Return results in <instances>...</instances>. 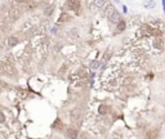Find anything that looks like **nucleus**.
<instances>
[{
  "label": "nucleus",
  "mask_w": 165,
  "mask_h": 139,
  "mask_svg": "<svg viewBox=\"0 0 165 139\" xmlns=\"http://www.w3.org/2000/svg\"><path fill=\"white\" fill-rule=\"evenodd\" d=\"M18 43H19V39L17 36H14V35H11L7 39V44H8L9 48H14L16 45H18Z\"/></svg>",
  "instance_id": "1a4fd4ad"
},
{
  "label": "nucleus",
  "mask_w": 165,
  "mask_h": 139,
  "mask_svg": "<svg viewBox=\"0 0 165 139\" xmlns=\"http://www.w3.org/2000/svg\"><path fill=\"white\" fill-rule=\"evenodd\" d=\"M142 7L144 9H154V8H156V2L155 0H143Z\"/></svg>",
  "instance_id": "9b49d317"
},
{
  "label": "nucleus",
  "mask_w": 165,
  "mask_h": 139,
  "mask_svg": "<svg viewBox=\"0 0 165 139\" xmlns=\"http://www.w3.org/2000/svg\"><path fill=\"white\" fill-rule=\"evenodd\" d=\"M110 57H111V50L107 49V50L105 52V54H103V59H105V61H108V59H110Z\"/></svg>",
  "instance_id": "6ab92c4d"
},
{
  "label": "nucleus",
  "mask_w": 165,
  "mask_h": 139,
  "mask_svg": "<svg viewBox=\"0 0 165 139\" xmlns=\"http://www.w3.org/2000/svg\"><path fill=\"white\" fill-rule=\"evenodd\" d=\"M0 49H2V45H0Z\"/></svg>",
  "instance_id": "bb28decb"
},
{
  "label": "nucleus",
  "mask_w": 165,
  "mask_h": 139,
  "mask_svg": "<svg viewBox=\"0 0 165 139\" xmlns=\"http://www.w3.org/2000/svg\"><path fill=\"white\" fill-rule=\"evenodd\" d=\"M57 31H58V27H57V26H53V27H50V32H52V33H56Z\"/></svg>",
  "instance_id": "4be33fe9"
},
{
  "label": "nucleus",
  "mask_w": 165,
  "mask_h": 139,
  "mask_svg": "<svg viewBox=\"0 0 165 139\" xmlns=\"http://www.w3.org/2000/svg\"><path fill=\"white\" fill-rule=\"evenodd\" d=\"M79 116H80L79 109H74V111L71 112V120H72V121H76V120L79 118Z\"/></svg>",
  "instance_id": "f3484780"
},
{
  "label": "nucleus",
  "mask_w": 165,
  "mask_h": 139,
  "mask_svg": "<svg viewBox=\"0 0 165 139\" xmlns=\"http://www.w3.org/2000/svg\"><path fill=\"white\" fill-rule=\"evenodd\" d=\"M11 2L16 3V4H25V3H27V2H28V0H11Z\"/></svg>",
  "instance_id": "412c9836"
},
{
  "label": "nucleus",
  "mask_w": 165,
  "mask_h": 139,
  "mask_svg": "<svg viewBox=\"0 0 165 139\" xmlns=\"http://www.w3.org/2000/svg\"><path fill=\"white\" fill-rule=\"evenodd\" d=\"M112 2H114L115 4H119V3H120V0H112Z\"/></svg>",
  "instance_id": "393cba45"
},
{
  "label": "nucleus",
  "mask_w": 165,
  "mask_h": 139,
  "mask_svg": "<svg viewBox=\"0 0 165 139\" xmlns=\"http://www.w3.org/2000/svg\"><path fill=\"white\" fill-rule=\"evenodd\" d=\"M0 68H2L3 71V74H5V75H9V76H13L14 74H16V70H14V67L9 63V62L7 61H4L0 63Z\"/></svg>",
  "instance_id": "f03ea898"
},
{
  "label": "nucleus",
  "mask_w": 165,
  "mask_h": 139,
  "mask_svg": "<svg viewBox=\"0 0 165 139\" xmlns=\"http://www.w3.org/2000/svg\"><path fill=\"white\" fill-rule=\"evenodd\" d=\"M5 113H4V112H2V111H0V124H4V122H5Z\"/></svg>",
  "instance_id": "aec40b11"
},
{
  "label": "nucleus",
  "mask_w": 165,
  "mask_h": 139,
  "mask_svg": "<svg viewBox=\"0 0 165 139\" xmlns=\"http://www.w3.org/2000/svg\"><path fill=\"white\" fill-rule=\"evenodd\" d=\"M52 128H53V129H56V128H57V129H62V128H63V125H62L61 120H60V118H57V120H56V122L52 125Z\"/></svg>",
  "instance_id": "a211bd4d"
},
{
  "label": "nucleus",
  "mask_w": 165,
  "mask_h": 139,
  "mask_svg": "<svg viewBox=\"0 0 165 139\" xmlns=\"http://www.w3.org/2000/svg\"><path fill=\"white\" fill-rule=\"evenodd\" d=\"M163 11L165 13V0H163Z\"/></svg>",
  "instance_id": "b1692460"
},
{
  "label": "nucleus",
  "mask_w": 165,
  "mask_h": 139,
  "mask_svg": "<svg viewBox=\"0 0 165 139\" xmlns=\"http://www.w3.org/2000/svg\"><path fill=\"white\" fill-rule=\"evenodd\" d=\"M102 9H103V16L107 18V17L110 16V13L115 9V7H112V4H111V3H107V2H106V4L103 5V8H102Z\"/></svg>",
  "instance_id": "9d476101"
},
{
  "label": "nucleus",
  "mask_w": 165,
  "mask_h": 139,
  "mask_svg": "<svg viewBox=\"0 0 165 139\" xmlns=\"http://www.w3.org/2000/svg\"><path fill=\"white\" fill-rule=\"evenodd\" d=\"M110 106H107V104H99L98 107V113L99 115H103V116H106L108 112H110Z\"/></svg>",
  "instance_id": "f8f14e48"
},
{
  "label": "nucleus",
  "mask_w": 165,
  "mask_h": 139,
  "mask_svg": "<svg viewBox=\"0 0 165 139\" xmlns=\"http://www.w3.org/2000/svg\"><path fill=\"white\" fill-rule=\"evenodd\" d=\"M19 17H21V11H19V8H17L16 5H12L8 9V18L11 21H17V20H19Z\"/></svg>",
  "instance_id": "7ed1b4c3"
},
{
  "label": "nucleus",
  "mask_w": 165,
  "mask_h": 139,
  "mask_svg": "<svg viewBox=\"0 0 165 139\" xmlns=\"http://www.w3.org/2000/svg\"><path fill=\"white\" fill-rule=\"evenodd\" d=\"M159 129H150L148 131H146V139H159Z\"/></svg>",
  "instance_id": "6e6552de"
},
{
  "label": "nucleus",
  "mask_w": 165,
  "mask_h": 139,
  "mask_svg": "<svg viewBox=\"0 0 165 139\" xmlns=\"http://www.w3.org/2000/svg\"><path fill=\"white\" fill-rule=\"evenodd\" d=\"M86 2H90V0H86Z\"/></svg>",
  "instance_id": "a878e982"
},
{
  "label": "nucleus",
  "mask_w": 165,
  "mask_h": 139,
  "mask_svg": "<svg viewBox=\"0 0 165 139\" xmlns=\"http://www.w3.org/2000/svg\"><path fill=\"white\" fill-rule=\"evenodd\" d=\"M99 67H101V62L99 61H97V59L90 61V63H89V68L90 70H98Z\"/></svg>",
  "instance_id": "2eb2a0df"
},
{
  "label": "nucleus",
  "mask_w": 165,
  "mask_h": 139,
  "mask_svg": "<svg viewBox=\"0 0 165 139\" xmlns=\"http://www.w3.org/2000/svg\"><path fill=\"white\" fill-rule=\"evenodd\" d=\"M54 9H56V4H54V0H49L44 8H43V13H44V16L47 17H50L53 13H54Z\"/></svg>",
  "instance_id": "20e7f679"
},
{
  "label": "nucleus",
  "mask_w": 165,
  "mask_h": 139,
  "mask_svg": "<svg viewBox=\"0 0 165 139\" xmlns=\"http://www.w3.org/2000/svg\"><path fill=\"white\" fill-rule=\"evenodd\" d=\"M121 11H123L124 14H127L128 13V7L127 5H123V7H121Z\"/></svg>",
  "instance_id": "5701e85b"
},
{
  "label": "nucleus",
  "mask_w": 165,
  "mask_h": 139,
  "mask_svg": "<svg viewBox=\"0 0 165 139\" xmlns=\"http://www.w3.org/2000/svg\"><path fill=\"white\" fill-rule=\"evenodd\" d=\"M106 4V0H93V5L98 9H102L103 5Z\"/></svg>",
  "instance_id": "dca6fc26"
},
{
  "label": "nucleus",
  "mask_w": 165,
  "mask_h": 139,
  "mask_svg": "<svg viewBox=\"0 0 165 139\" xmlns=\"http://www.w3.org/2000/svg\"><path fill=\"white\" fill-rule=\"evenodd\" d=\"M66 138L67 139H77L79 138V131L76 128H67L66 129Z\"/></svg>",
  "instance_id": "0eeeda50"
},
{
  "label": "nucleus",
  "mask_w": 165,
  "mask_h": 139,
  "mask_svg": "<svg viewBox=\"0 0 165 139\" xmlns=\"http://www.w3.org/2000/svg\"><path fill=\"white\" fill-rule=\"evenodd\" d=\"M107 18H108V21H110L111 23H115V25H116V23H118L120 20H123V18H121V14H120L118 11H116V9H114V11L110 13V16H108Z\"/></svg>",
  "instance_id": "423d86ee"
},
{
  "label": "nucleus",
  "mask_w": 165,
  "mask_h": 139,
  "mask_svg": "<svg viewBox=\"0 0 165 139\" xmlns=\"http://www.w3.org/2000/svg\"><path fill=\"white\" fill-rule=\"evenodd\" d=\"M70 21V14L67 12H62L60 16V20H58V23H65Z\"/></svg>",
  "instance_id": "ddd939ff"
},
{
  "label": "nucleus",
  "mask_w": 165,
  "mask_h": 139,
  "mask_svg": "<svg viewBox=\"0 0 165 139\" xmlns=\"http://www.w3.org/2000/svg\"><path fill=\"white\" fill-rule=\"evenodd\" d=\"M151 48H152V49H156L157 52L164 50V41H163V39H160V37H152Z\"/></svg>",
  "instance_id": "39448f33"
},
{
  "label": "nucleus",
  "mask_w": 165,
  "mask_h": 139,
  "mask_svg": "<svg viewBox=\"0 0 165 139\" xmlns=\"http://www.w3.org/2000/svg\"><path fill=\"white\" fill-rule=\"evenodd\" d=\"M80 8V0H66L65 3V9L66 11H72V12H79Z\"/></svg>",
  "instance_id": "f257e3e1"
},
{
  "label": "nucleus",
  "mask_w": 165,
  "mask_h": 139,
  "mask_svg": "<svg viewBox=\"0 0 165 139\" xmlns=\"http://www.w3.org/2000/svg\"><path fill=\"white\" fill-rule=\"evenodd\" d=\"M0 84H2V81H0Z\"/></svg>",
  "instance_id": "cd10ccee"
},
{
  "label": "nucleus",
  "mask_w": 165,
  "mask_h": 139,
  "mask_svg": "<svg viewBox=\"0 0 165 139\" xmlns=\"http://www.w3.org/2000/svg\"><path fill=\"white\" fill-rule=\"evenodd\" d=\"M116 28H118V32L125 31V28H127V22H125L124 20H120L118 23H116Z\"/></svg>",
  "instance_id": "4468645a"
}]
</instances>
